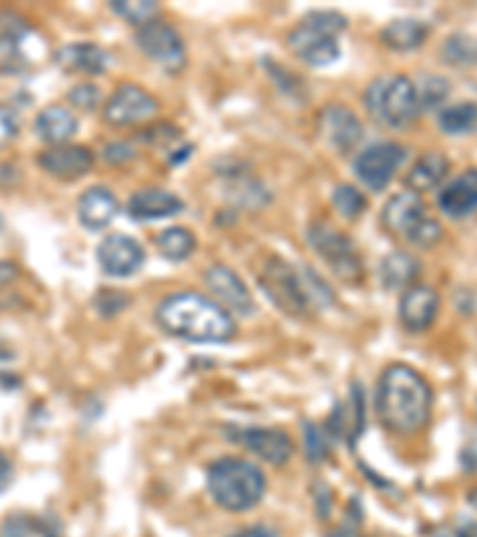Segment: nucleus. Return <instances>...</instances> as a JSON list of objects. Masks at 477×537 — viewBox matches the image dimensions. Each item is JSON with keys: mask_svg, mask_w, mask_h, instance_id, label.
Wrapping results in <instances>:
<instances>
[{"mask_svg": "<svg viewBox=\"0 0 477 537\" xmlns=\"http://www.w3.org/2000/svg\"><path fill=\"white\" fill-rule=\"evenodd\" d=\"M17 277V265H12L8 261H0V285H8Z\"/></svg>", "mask_w": 477, "mask_h": 537, "instance_id": "79ce46f5", "label": "nucleus"}, {"mask_svg": "<svg viewBox=\"0 0 477 537\" xmlns=\"http://www.w3.org/2000/svg\"><path fill=\"white\" fill-rule=\"evenodd\" d=\"M129 304V299L122 292H115V289H105V292L98 294L96 308L101 311V316H115V313L125 311Z\"/></svg>", "mask_w": 477, "mask_h": 537, "instance_id": "e433bc0d", "label": "nucleus"}, {"mask_svg": "<svg viewBox=\"0 0 477 537\" xmlns=\"http://www.w3.org/2000/svg\"><path fill=\"white\" fill-rule=\"evenodd\" d=\"M184 211V201L165 189H141L129 199L127 213L134 220H163Z\"/></svg>", "mask_w": 477, "mask_h": 537, "instance_id": "6ab92c4d", "label": "nucleus"}, {"mask_svg": "<svg viewBox=\"0 0 477 537\" xmlns=\"http://www.w3.org/2000/svg\"><path fill=\"white\" fill-rule=\"evenodd\" d=\"M67 98H70V106L82 110V113H91V110L101 106L103 94L96 84H77Z\"/></svg>", "mask_w": 477, "mask_h": 537, "instance_id": "72a5a7b5", "label": "nucleus"}, {"mask_svg": "<svg viewBox=\"0 0 477 537\" xmlns=\"http://www.w3.org/2000/svg\"><path fill=\"white\" fill-rule=\"evenodd\" d=\"M332 203L337 208V213L346 220H358L368 208V201L365 196L351 184H339L337 189L332 191Z\"/></svg>", "mask_w": 477, "mask_h": 537, "instance_id": "c85d7f7f", "label": "nucleus"}, {"mask_svg": "<svg viewBox=\"0 0 477 537\" xmlns=\"http://www.w3.org/2000/svg\"><path fill=\"white\" fill-rule=\"evenodd\" d=\"M346 29V20L339 12L320 10L311 12L294 32L289 34V48L303 63L313 67H327L339 60V32Z\"/></svg>", "mask_w": 477, "mask_h": 537, "instance_id": "20e7f679", "label": "nucleus"}, {"mask_svg": "<svg viewBox=\"0 0 477 537\" xmlns=\"http://www.w3.org/2000/svg\"><path fill=\"white\" fill-rule=\"evenodd\" d=\"M382 225L418 249H432L444 237V227L427 213L423 199L413 191H401L387 201L382 208Z\"/></svg>", "mask_w": 477, "mask_h": 537, "instance_id": "423d86ee", "label": "nucleus"}, {"mask_svg": "<svg viewBox=\"0 0 477 537\" xmlns=\"http://www.w3.org/2000/svg\"><path fill=\"white\" fill-rule=\"evenodd\" d=\"M136 46L165 72H179L187 65V48L175 27L163 20L148 22L136 32Z\"/></svg>", "mask_w": 477, "mask_h": 537, "instance_id": "1a4fd4ad", "label": "nucleus"}, {"mask_svg": "<svg viewBox=\"0 0 477 537\" xmlns=\"http://www.w3.org/2000/svg\"><path fill=\"white\" fill-rule=\"evenodd\" d=\"M110 8H113L115 15H120L122 20L134 24V27H146L148 22H153L158 17L160 5L153 3V0H146V3H141V0H132V3H122V0H115V3H110Z\"/></svg>", "mask_w": 477, "mask_h": 537, "instance_id": "c756f323", "label": "nucleus"}, {"mask_svg": "<svg viewBox=\"0 0 477 537\" xmlns=\"http://www.w3.org/2000/svg\"><path fill=\"white\" fill-rule=\"evenodd\" d=\"M442 55L451 65H477V39L466 34H456L444 41Z\"/></svg>", "mask_w": 477, "mask_h": 537, "instance_id": "7c9ffc66", "label": "nucleus"}, {"mask_svg": "<svg viewBox=\"0 0 477 537\" xmlns=\"http://www.w3.org/2000/svg\"><path fill=\"white\" fill-rule=\"evenodd\" d=\"M98 263L110 277H129L144 265L141 244L125 234H110L98 246Z\"/></svg>", "mask_w": 477, "mask_h": 537, "instance_id": "2eb2a0df", "label": "nucleus"}, {"mask_svg": "<svg viewBox=\"0 0 477 537\" xmlns=\"http://www.w3.org/2000/svg\"><path fill=\"white\" fill-rule=\"evenodd\" d=\"M439 127L451 137L473 134L477 129V103H456L439 113Z\"/></svg>", "mask_w": 477, "mask_h": 537, "instance_id": "bb28decb", "label": "nucleus"}, {"mask_svg": "<svg viewBox=\"0 0 477 537\" xmlns=\"http://www.w3.org/2000/svg\"><path fill=\"white\" fill-rule=\"evenodd\" d=\"M12 15H8V22H0V74L20 72L27 67V58L22 51V36L27 34V24L10 22Z\"/></svg>", "mask_w": 477, "mask_h": 537, "instance_id": "393cba45", "label": "nucleus"}, {"mask_svg": "<svg viewBox=\"0 0 477 537\" xmlns=\"http://www.w3.org/2000/svg\"><path fill=\"white\" fill-rule=\"evenodd\" d=\"M160 327L189 342H229L237 337L232 313L203 294L182 292L167 296L156 313Z\"/></svg>", "mask_w": 477, "mask_h": 537, "instance_id": "f03ea898", "label": "nucleus"}, {"mask_svg": "<svg viewBox=\"0 0 477 537\" xmlns=\"http://www.w3.org/2000/svg\"><path fill=\"white\" fill-rule=\"evenodd\" d=\"M55 63L65 72L103 74L110 65V53L96 43H70L55 53Z\"/></svg>", "mask_w": 477, "mask_h": 537, "instance_id": "412c9836", "label": "nucleus"}, {"mask_svg": "<svg viewBox=\"0 0 477 537\" xmlns=\"http://www.w3.org/2000/svg\"><path fill=\"white\" fill-rule=\"evenodd\" d=\"M36 163L51 177L63 179V182H74V179L84 177L86 172L94 168V153H91V148L77 144L48 146L46 151L39 153Z\"/></svg>", "mask_w": 477, "mask_h": 537, "instance_id": "f8f14e48", "label": "nucleus"}, {"mask_svg": "<svg viewBox=\"0 0 477 537\" xmlns=\"http://www.w3.org/2000/svg\"><path fill=\"white\" fill-rule=\"evenodd\" d=\"M439 208L451 220H463L477 213V168H470L451 179L437 196Z\"/></svg>", "mask_w": 477, "mask_h": 537, "instance_id": "a211bd4d", "label": "nucleus"}, {"mask_svg": "<svg viewBox=\"0 0 477 537\" xmlns=\"http://www.w3.org/2000/svg\"><path fill=\"white\" fill-rule=\"evenodd\" d=\"M442 308V299H439L435 287L427 285H413L401 294L399 301V318L401 325L408 332H425L435 325Z\"/></svg>", "mask_w": 477, "mask_h": 537, "instance_id": "ddd939ff", "label": "nucleus"}, {"mask_svg": "<svg viewBox=\"0 0 477 537\" xmlns=\"http://www.w3.org/2000/svg\"><path fill=\"white\" fill-rule=\"evenodd\" d=\"M117 211H120L117 199L113 196V191H108L105 187L86 189L77 201L79 222L91 232L105 230L115 220Z\"/></svg>", "mask_w": 477, "mask_h": 537, "instance_id": "aec40b11", "label": "nucleus"}, {"mask_svg": "<svg viewBox=\"0 0 477 537\" xmlns=\"http://www.w3.org/2000/svg\"><path fill=\"white\" fill-rule=\"evenodd\" d=\"M268 490L265 473L244 459H220L208 468L210 497L227 511H249Z\"/></svg>", "mask_w": 477, "mask_h": 537, "instance_id": "7ed1b4c3", "label": "nucleus"}, {"mask_svg": "<svg viewBox=\"0 0 477 537\" xmlns=\"http://www.w3.org/2000/svg\"><path fill=\"white\" fill-rule=\"evenodd\" d=\"M206 285L218 299V304L227 308V311L239 313V316H253L256 313V304H253V296L246 289L244 280L234 270H229L227 265H213L206 273Z\"/></svg>", "mask_w": 477, "mask_h": 537, "instance_id": "4468645a", "label": "nucleus"}, {"mask_svg": "<svg viewBox=\"0 0 477 537\" xmlns=\"http://www.w3.org/2000/svg\"><path fill=\"white\" fill-rule=\"evenodd\" d=\"M427 34H430V29L420 20H394L382 29L380 39L384 46L392 48V51L406 53L423 46Z\"/></svg>", "mask_w": 477, "mask_h": 537, "instance_id": "a878e982", "label": "nucleus"}, {"mask_svg": "<svg viewBox=\"0 0 477 537\" xmlns=\"http://www.w3.org/2000/svg\"><path fill=\"white\" fill-rule=\"evenodd\" d=\"M258 285L272 304L287 316L308 318V313H311V299H308L299 273L282 258L268 256L260 263Z\"/></svg>", "mask_w": 477, "mask_h": 537, "instance_id": "6e6552de", "label": "nucleus"}, {"mask_svg": "<svg viewBox=\"0 0 477 537\" xmlns=\"http://www.w3.org/2000/svg\"><path fill=\"white\" fill-rule=\"evenodd\" d=\"M351 401H353V421H351V437L356 440L361 435L363 425H365V401H363V390L361 385H356L351 390Z\"/></svg>", "mask_w": 477, "mask_h": 537, "instance_id": "58836bf2", "label": "nucleus"}, {"mask_svg": "<svg viewBox=\"0 0 477 537\" xmlns=\"http://www.w3.org/2000/svg\"><path fill=\"white\" fill-rule=\"evenodd\" d=\"M237 442L258 459L272 466H284L294 454V442L284 430L277 428H246L237 432Z\"/></svg>", "mask_w": 477, "mask_h": 537, "instance_id": "f3484780", "label": "nucleus"}, {"mask_svg": "<svg viewBox=\"0 0 477 537\" xmlns=\"http://www.w3.org/2000/svg\"><path fill=\"white\" fill-rule=\"evenodd\" d=\"M20 134V117L8 103H0V146L10 144Z\"/></svg>", "mask_w": 477, "mask_h": 537, "instance_id": "f704fd0d", "label": "nucleus"}, {"mask_svg": "<svg viewBox=\"0 0 477 537\" xmlns=\"http://www.w3.org/2000/svg\"><path fill=\"white\" fill-rule=\"evenodd\" d=\"M139 137L151 146H170L172 141H179L182 132L172 125H156V127H148L144 134H139Z\"/></svg>", "mask_w": 477, "mask_h": 537, "instance_id": "4c0bfd02", "label": "nucleus"}, {"mask_svg": "<svg viewBox=\"0 0 477 537\" xmlns=\"http://www.w3.org/2000/svg\"><path fill=\"white\" fill-rule=\"evenodd\" d=\"M308 244L344 285H363L365 268L356 244L330 222H315L308 230Z\"/></svg>", "mask_w": 477, "mask_h": 537, "instance_id": "0eeeda50", "label": "nucleus"}, {"mask_svg": "<svg viewBox=\"0 0 477 537\" xmlns=\"http://www.w3.org/2000/svg\"><path fill=\"white\" fill-rule=\"evenodd\" d=\"M77 117H74L65 106H48L36 115L34 129L36 137L46 141L48 146L70 144V139L77 134Z\"/></svg>", "mask_w": 477, "mask_h": 537, "instance_id": "4be33fe9", "label": "nucleus"}, {"mask_svg": "<svg viewBox=\"0 0 477 537\" xmlns=\"http://www.w3.org/2000/svg\"><path fill=\"white\" fill-rule=\"evenodd\" d=\"M39 535V521L24 516H12L0 528V537H32Z\"/></svg>", "mask_w": 477, "mask_h": 537, "instance_id": "c9c22d12", "label": "nucleus"}, {"mask_svg": "<svg viewBox=\"0 0 477 537\" xmlns=\"http://www.w3.org/2000/svg\"><path fill=\"white\" fill-rule=\"evenodd\" d=\"M318 127L322 139L339 153L353 151L358 146V141L363 139L361 120L346 106H327L320 113Z\"/></svg>", "mask_w": 477, "mask_h": 537, "instance_id": "dca6fc26", "label": "nucleus"}, {"mask_svg": "<svg viewBox=\"0 0 477 537\" xmlns=\"http://www.w3.org/2000/svg\"><path fill=\"white\" fill-rule=\"evenodd\" d=\"M232 537H280V533L270 526H251L246 530H239V533Z\"/></svg>", "mask_w": 477, "mask_h": 537, "instance_id": "a19ab883", "label": "nucleus"}, {"mask_svg": "<svg viewBox=\"0 0 477 537\" xmlns=\"http://www.w3.org/2000/svg\"><path fill=\"white\" fill-rule=\"evenodd\" d=\"M303 432H306V454L311 459V464H322V461L330 456V440L322 432L318 425L306 423L303 425Z\"/></svg>", "mask_w": 477, "mask_h": 537, "instance_id": "473e14b6", "label": "nucleus"}, {"mask_svg": "<svg viewBox=\"0 0 477 537\" xmlns=\"http://www.w3.org/2000/svg\"><path fill=\"white\" fill-rule=\"evenodd\" d=\"M158 249L167 261H187L196 249V237L187 227H170L156 239Z\"/></svg>", "mask_w": 477, "mask_h": 537, "instance_id": "cd10ccee", "label": "nucleus"}, {"mask_svg": "<svg viewBox=\"0 0 477 537\" xmlns=\"http://www.w3.org/2000/svg\"><path fill=\"white\" fill-rule=\"evenodd\" d=\"M451 165L449 160H446L442 153L432 151L425 153V156H420L415 160V165L408 172L406 184L411 187L413 194H425V191H435L439 184L444 182L446 175H449Z\"/></svg>", "mask_w": 477, "mask_h": 537, "instance_id": "5701e85b", "label": "nucleus"}, {"mask_svg": "<svg viewBox=\"0 0 477 537\" xmlns=\"http://www.w3.org/2000/svg\"><path fill=\"white\" fill-rule=\"evenodd\" d=\"M103 156L108 163H127L136 156V151L129 144H113L103 151Z\"/></svg>", "mask_w": 477, "mask_h": 537, "instance_id": "ea45409f", "label": "nucleus"}, {"mask_svg": "<svg viewBox=\"0 0 477 537\" xmlns=\"http://www.w3.org/2000/svg\"><path fill=\"white\" fill-rule=\"evenodd\" d=\"M365 106H368L370 115L375 120H380L382 125L404 129L413 125L420 115L418 86L406 74L382 77L365 91Z\"/></svg>", "mask_w": 477, "mask_h": 537, "instance_id": "39448f33", "label": "nucleus"}, {"mask_svg": "<svg viewBox=\"0 0 477 537\" xmlns=\"http://www.w3.org/2000/svg\"><path fill=\"white\" fill-rule=\"evenodd\" d=\"M420 270H423V265H420L413 253L394 251L382 261V285L384 289H389V292H392V289H404L406 292L408 287L415 285V280L420 277Z\"/></svg>", "mask_w": 477, "mask_h": 537, "instance_id": "b1692460", "label": "nucleus"}, {"mask_svg": "<svg viewBox=\"0 0 477 537\" xmlns=\"http://www.w3.org/2000/svg\"><path fill=\"white\" fill-rule=\"evenodd\" d=\"M158 113V103L148 91L136 84H122L105 103V122L113 127H132L151 120Z\"/></svg>", "mask_w": 477, "mask_h": 537, "instance_id": "9b49d317", "label": "nucleus"}, {"mask_svg": "<svg viewBox=\"0 0 477 537\" xmlns=\"http://www.w3.org/2000/svg\"><path fill=\"white\" fill-rule=\"evenodd\" d=\"M377 416L396 435H418L432 416V390L418 370L394 363L377 385Z\"/></svg>", "mask_w": 477, "mask_h": 537, "instance_id": "f257e3e1", "label": "nucleus"}, {"mask_svg": "<svg viewBox=\"0 0 477 537\" xmlns=\"http://www.w3.org/2000/svg\"><path fill=\"white\" fill-rule=\"evenodd\" d=\"M449 94H451V86L446 84V79L425 77V82L418 86L420 113H423V110H437L446 98H449Z\"/></svg>", "mask_w": 477, "mask_h": 537, "instance_id": "2f4dec72", "label": "nucleus"}, {"mask_svg": "<svg viewBox=\"0 0 477 537\" xmlns=\"http://www.w3.org/2000/svg\"><path fill=\"white\" fill-rule=\"evenodd\" d=\"M406 160V148L394 144V141H384V144H375L365 148L361 156L353 163L356 177L361 179L368 189L382 191L392 182L396 170L401 168V163Z\"/></svg>", "mask_w": 477, "mask_h": 537, "instance_id": "9d476101", "label": "nucleus"}]
</instances>
